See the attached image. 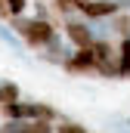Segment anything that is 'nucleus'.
<instances>
[{"instance_id":"nucleus-3","label":"nucleus","mask_w":130,"mask_h":133,"mask_svg":"<svg viewBox=\"0 0 130 133\" xmlns=\"http://www.w3.org/2000/svg\"><path fill=\"white\" fill-rule=\"evenodd\" d=\"M62 28H65V40H71L77 50H87V46H93V40H96V34H93V28H90V22L65 19Z\"/></svg>"},{"instance_id":"nucleus-10","label":"nucleus","mask_w":130,"mask_h":133,"mask_svg":"<svg viewBox=\"0 0 130 133\" xmlns=\"http://www.w3.org/2000/svg\"><path fill=\"white\" fill-rule=\"evenodd\" d=\"M118 71L121 77H130V37L118 40Z\"/></svg>"},{"instance_id":"nucleus-16","label":"nucleus","mask_w":130,"mask_h":133,"mask_svg":"<svg viewBox=\"0 0 130 133\" xmlns=\"http://www.w3.org/2000/svg\"><path fill=\"white\" fill-rule=\"evenodd\" d=\"M0 40H3L6 46H12V50H19V40H16V37L9 34V28H3V25H0Z\"/></svg>"},{"instance_id":"nucleus-13","label":"nucleus","mask_w":130,"mask_h":133,"mask_svg":"<svg viewBox=\"0 0 130 133\" xmlns=\"http://www.w3.org/2000/svg\"><path fill=\"white\" fill-rule=\"evenodd\" d=\"M28 127V121H12V118H6L3 124H0V133H25Z\"/></svg>"},{"instance_id":"nucleus-9","label":"nucleus","mask_w":130,"mask_h":133,"mask_svg":"<svg viewBox=\"0 0 130 133\" xmlns=\"http://www.w3.org/2000/svg\"><path fill=\"white\" fill-rule=\"evenodd\" d=\"M16 99H22L19 84H12V81H0V111H3L6 105H12Z\"/></svg>"},{"instance_id":"nucleus-11","label":"nucleus","mask_w":130,"mask_h":133,"mask_svg":"<svg viewBox=\"0 0 130 133\" xmlns=\"http://www.w3.org/2000/svg\"><path fill=\"white\" fill-rule=\"evenodd\" d=\"M56 133H90L84 124H77V121H68V118H62V121H56Z\"/></svg>"},{"instance_id":"nucleus-2","label":"nucleus","mask_w":130,"mask_h":133,"mask_svg":"<svg viewBox=\"0 0 130 133\" xmlns=\"http://www.w3.org/2000/svg\"><path fill=\"white\" fill-rule=\"evenodd\" d=\"M93 59H96V74L112 81V77H121L118 71V46L112 37H96L93 40Z\"/></svg>"},{"instance_id":"nucleus-4","label":"nucleus","mask_w":130,"mask_h":133,"mask_svg":"<svg viewBox=\"0 0 130 133\" xmlns=\"http://www.w3.org/2000/svg\"><path fill=\"white\" fill-rule=\"evenodd\" d=\"M62 68H65V74H74V77H90V74H96L93 46H87V50H74L71 59H68Z\"/></svg>"},{"instance_id":"nucleus-18","label":"nucleus","mask_w":130,"mask_h":133,"mask_svg":"<svg viewBox=\"0 0 130 133\" xmlns=\"http://www.w3.org/2000/svg\"><path fill=\"white\" fill-rule=\"evenodd\" d=\"M115 3H118L121 9H130V0H115Z\"/></svg>"},{"instance_id":"nucleus-5","label":"nucleus","mask_w":130,"mask_h":133,"mask_svg":"<svg viewBox=\"0 0 130 133\" xmlns=\"http://www.w3.org/2000/svg\"><path fill=\"white\" fill-rule=\"evenodd\" d=\"M118 9H121V6H118L115 0H87L84 9H81V16H84L87 22H102V19H112Z\"/></svg>"},{"instance_id":"nucleus-7","label":"nucleus","mask_w":130,"mask_h":133,"mask_svg":"<svg viewBox=\"0 0 130 133\" xmlns=\"http://www.w3.org/2000/svg\"><path fill=\"white\" fill-rule=\"evenodd\" d=\"M108 31L115 37H130V9H118L108 19Z\"/></svg>"},{"instance_id":"nucleus-14","label":"nucleus","mask_w":130,"mask_h":133,"mask_svg":"<svg viewBox=\"0 0 130 133\" xmlns=\"http://www.w3.org/2000/svg\"><path fill=\"white\" fill-rule=\"evenodd\" d=\"M53 9H56V12H62V16H71V12H77L74 0H53Z\"/></svg>"},{"instance_id":"nucleus-8","label":"nucleus","mask_w":130,"mask_h":133,"mask_svg":"<svg viewBox=\"0 0 130 133\" xmlns=\"http://www.w3.org/2000/svg\"><path fill=\"white\" fill-rule=\"evenodd\" d=\"M31 121H53L56 124V121H62V115L50 102H31Z\"/></svg>"},{"instance_id":"nucleus-17","label":"nucleus","mask_w":130,"mask_h":133,"mask_svg":"<svg viewBox=\"0 0 130 133\" xmlns=\"http://www.w3.org/2000/svg\"><path fill=\"white\" fill-rule=\"evenodd\" d=\"M0 19H3V22H9V19H12V12H9V3H6V0H0Z\"/></svg>"},{"instance_id":"nucleus-6","label":"nucleus","mask_w":130,"mask_h":133,"mask_svg":"<svg viewBox=\"0 0 130 133\" xmlns=\"http://www.w3.org/2000/svg\"><path fill=\"white\" fill-rule=\"evenodd\" d=\"M37 59H43V62H50V65H65V62L71 59V53L65 50L62 37H56L53 43H47L43 50H37Z\"/></svg>"},{"instance_id":"nucleus-1","label":"nucleus","mask_w":130,"mask_h":133,"mask_svg":"<svg viewBox=\"0 0 130 133\" xmlns=\"http://www.w3.org/2000/svg\"><path fill=\"white\" fill-rule=\"evenodd\" d=\"M9 25H12V31L19 34V40H22L25 46H31L34 53L43 50L47 43H53V40L59 37L56 22H50V19H37V16H12Z\"/></svg>"},{"instance_id":"nucleus-15","label":"nucleus","mask_w":130,"mask_h":133,"mask_svg":"<svg viewBox=\"0 0 130 133\" xmlns=\"http://www.w3.org/2000/svg\"><path fill=\"white\" fill-rule=\"evenodd\" d=\"M6 3H9V12L12 16H25V9H28L31 0H6Z\"/></svg>"},{"instance_id":"nucleus-12","label":"nucleus","mask_w":130,"mask_h":133,"mask_svg":"<svg viewBox=\"0 0 130 133\" xmlns=\"http://www.w3.org/2000/svg\"><path fill=\"white\" fill-rule=\"evenodd\" d=\"M25 133H56V124L53 121H28Z\"/></svg>"}]
</instances>
